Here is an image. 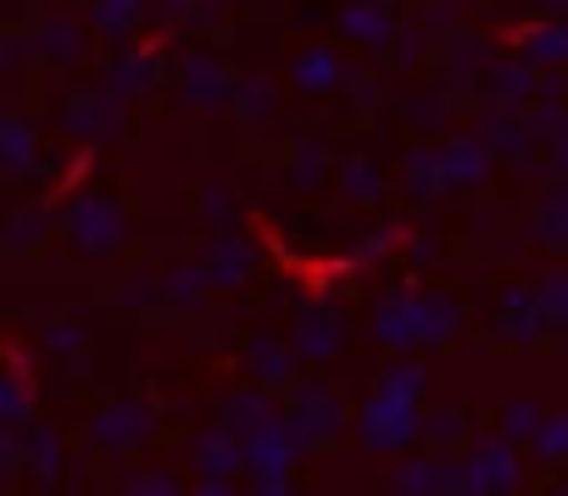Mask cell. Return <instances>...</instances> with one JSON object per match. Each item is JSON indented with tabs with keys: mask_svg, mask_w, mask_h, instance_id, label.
Listing matches in <instances>:
<instances>
[{
	"mask_svg": "<svg viewBox=\"0 0 568 496\" xmlns=\"http://www.w3.org/2000/svg\"><path fill=\"white\" fill-rule=\"evenodd\" d=\"M346 79V62L335 57V51H307V57H296V84L307 90V95H324V90H335Z\"/></svg>",
	"mask_w": 568,
	"mask_h": 496,
	"instance_id": "4",
	"label": "cell"
},
{
	"mask_svg": "<svg viewBox=\"0 0 568 496\" xmlns=\"http://www.w3.org/2000/svg\"><path fill=\"white\" fill-rule=\"evenodd\" d=\"M223 95H229L223 68L212 57H190V101L195 107H223Z\"/></svg>",
	"mask_w": 568,
	"mask_h": 496,
	"instance_id": "7",
	"label": "cell"
},
{
	"mask_svg": "<svg viewBox=\"0 0 568 496\" xmlns=\"http://www.w3.org/2000/svg\"><path fill=\"white\" fill-rule=\"evenodd\" d=\"M201 285H212V280H206V269H179V274L168 280V291H173L179 302H201Z\"/></svg>",
	"mask_w": 568,
	"mask_h": 496,
	"instance_id": "14",
	"label": "cell"
},
{
	"mask_svg": "<svg viewBox=\"0 0 568 496\" xmlns=\"http://www.w3.org/2000/svg\"><path fill=\"white\" fill-rule=\"evenodd\" d=\"M485 173H490V156H485L479 140H452L440 151V179L446 184H479Z\"/></svg>",
	"mask_w": 568,
	"mask_h": 496,
	"instance_id": "3",
	"label": "cell"
},
{
	"mask_svg": "<svg viewBox=\"0 0 568 496\" xmlns=\"http://www.w3.org/2000/svg\"><path fill=\"white\" fill-rule=\"evenodd\" d=\"M507 429H513V435H518V429H535V407H529V402H513V407H507Z\"/></svg>",
	"mask_w": 568,
	"mask_h": 496,
	"instance_id": "19",
	"label": "cell"
},
{
	"mask_svg": "<svg viewBox=\"0 0 568 496\" xmlns=\"http://www.w3.org/2000/svg\"><path fill=\"white\" fill-rule=\"evenodd\" d=\"M341 29L352 34V40H363V45H385L390 34H396V23L379 12V7H363V0H357V7L341 18Z\"/></svg>",
	"mask_w": 568,
	"mask_h": 496,
	"instance_id": "8",
	"label": "cell"
},
{
	"mask_svg": "<svg viewBox=\"0 0 568 496\" xmlns=\"http://www.w3.org/2000/svg\"><path fill=\"white\" fill-rule=\"evenodd\" d=\"M296 346H302V357H329L341 346V318L329 307H302L296 313Z\"/></svg>",
	"mask_w": 568,
	"mask_h": 496,
	"instance_id": "2",
	"label": "cell"
},
{
	"mask_svg": "<svg viewBox=\"0 0 568 496\" xmlns=\"http://www.w3.org/2000/svg\"><path fill=\"white\" fill-rule=\"evenodd\" d=\"M407 184H413L418 195H435V184H446V179H440V156H435V151H413V156H407Z\"/></svg>",
	"mask_w": 568,
	"mask_h": 496,
	"instance_id": "12",
	"label": "cell"
},
{
	"mask_svg": "<svg viewBox=\"0 0 568 496\" xmlns=\"http://www.w3.org/2000/svg\"><path fill=\"white\" fill-rule=\"evenodd\" d=\"M546 307H551V318L568 313V274H551V280H546Z\"/></svg>",
	"mask_w": 568,
	"mask_h": 496,
	"instance_id": "17",
	"label": "cell"
},
{
	"mask_svg": "<svg viewBox=\"0 0 568 496\" xmlns=\"http://www.w3.org/2000/svg\"><path fill=\"white\" fill-rule=\"evenodd\" d=\"M134 18H140V7H134V0H106V29H134Z\"/></svg>",
	"mask_w": 568,
	"mask_h": 496,
	"instance_id": "18",
	"label": "cell"
},
{
	"mask_svg": "<svg viewBox=\"0 0 568 496\" xmlns=\"http://www.w3.org/2000/svg\"><path fill=\"white\" fill-rule=\"evenodd\" d=\"M546 7H551V12H562V7H568V0H546Z\"/></svg>",
	"mask_w": 568,
	"mask_h": 496,
	"instance_id": "21",
	"label": "cell"
},
{
	"mask_svg": "<svg viewBox=\"0 0 568 496\" xmlns=\"http://www.w3.org/2000/svg\"><path fill=\"white\" fill-rule=\"evenodd\" d=\"M341 184H346L352 201H379V168L368 156H346L341 162Z\"/></svg>",
	"mask_w": 568,
	"mask_h": 496,
	"instance_id": "10",
	"label": "cell"
},
{
	"mask_svg": "<svg viewBox=\"0 0 568 496\" xmlns=\"http://www.w3.org/2000/svg\"><path fill=\"white\" fill-rule=\"evenodd\" d=\"M363 7H374V0H363Z\"/></svg>",
	"mask_w": 568,
	"mask_h": 496,
	"instance_id": "22",
	"label": "cell"
},
{
	"mask_svg": "<svg viewBox=\"0 0 568 496\" xmlns=\"http://www.w3.org/2000/svg\"><path fill=\"white\" fill-rule=\"evenodd\" d=\"M535 240L540 245H562L568 240V190H551L535 212Z\"/></svg>",
	"mask_w": 568,
	"mask_h": 496,
	"instance_id": "9",
	"label": "cell"
},
{
	"mask_svg": "<svg viewBox=\"0 0 568 496\" xmlns=\"http://www.w3.org/2000/svg\"><path fill=\"white\" fill-rule=\"evenodd\" d=\"M518 57H524V68L535 62V68H557V62H568V23H546V29H535L524 45H518Z\"/></svg>",
	"mask_w": 568,
	"mask_h": 496,
	"instance_id": "6",
	"label": "cell"
},
{
	"mask_svg": "<svg viewBox=\"0 0 568 496\" xmlns=\"http://www.w3.org/2000/svg\"><path fill=\"white\" fill-rule=\"evenodd\" d=\"M223 195H229V190H206V201H201V212H206V217H234V206H229Z\"/></svg>",
	"mask_w": 568,
	"mask_h": 496,
	"instance_id": "20",
	"label": "cell"
},
{
	"mask_svg": "<svg viewBox=\"0 0 568 496\" xmlns=\"http://www.w3.org/2000/svg\"><path fill=\"white\" fill-rule=\"evenodd\" d=\"M318 173H324V145H302L291 179H296V184H318Z\"/></svg>",
	"mask_w": 568,
	"mask_h": 496,
	"instance_id": "15",
	"label": "cell"
},
{
	"mask_svg": "<svg viewBox=\"0 0 568 496\" xmlns=\"http://www.w3.org/2000/svg\"><path fill=\"white\" fill-rule=\"evenodd\" d=\"M479 145H485V151H513V145H529V134H524V123H518L513 112H496V118H485Z\"/></svg>",
	"mask_w": 568,
	"mask_h": 496,
	"instance_id": "11",
	"label": "cell"
},
{
	"mask_svg": "<svg viewBox=\"0 0 568 496\" xmlns=\"http://www.w3.org/2000/svg\"><path fill=\"white\" fill-rule=\"evenodd\" d=\"M240 101H245V107H240L245 118H267V112H273V90H267V84H240Z\"/></svg>",
	"mask_w": 568,
	"mask_h": 496,
	"instance_id": "16",
	"label": "cell"
},
{
	"mask_svg": "<svg viewBox=\"0 0 568 496\" xmlns=\"http://www.w3.org/2000/svg\"><path fill=\"white\" fill-rule=\"evenodd\" d=\"M206 280L212 285H223V291H234V285H245V274L256 269V252H251V245L240 240V234H223V240H212L206 245Z\"/></svg>",
	"mask_w": 568,
	"mask_h": 496,
	"instance_id": "1",
	"label": "cell"
},
{
	"mask_svg": "<svg viewBox=\"0 0 568 496\" xmlns=\"http://www.w3.org/2000/svg\"><path fill=\"white\" fill-rule=\"evenodd\" d=\"M407 429H413V424H407V402L385 391V396L368 407V441H374V446H390V441H402Z\"/></svg>",
	"mask_w": 568,
	"mask_h": 496,
	"instance_id": "5",
	"label": "cell"
},
{
	"mask_svg": "<svg viewBox=\"0 0 568 496\" xmlns=\"http://www.w3.org/2000/svg\"><path fill=\"white\" fill-rule=\"evenodd\" d=\"M490 90H496V95H507V101H524V95H529V68H524V62L496 68V73H490Z\"/></svg>",
	"mask_w": 568,
	"mask_h": 496,
	"instance_id": "13",
	"label": "cell"
}]
</instances>
